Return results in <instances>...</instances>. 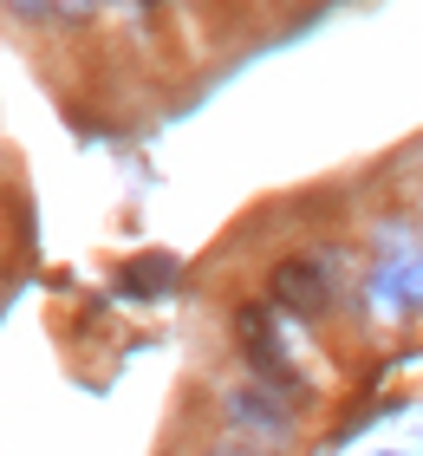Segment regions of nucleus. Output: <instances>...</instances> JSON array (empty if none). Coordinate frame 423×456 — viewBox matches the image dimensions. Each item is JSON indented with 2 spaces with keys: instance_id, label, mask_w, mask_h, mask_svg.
Here are the masks:
<instances>
[{
  "instance_id": "4",
  "label": "nucleus",
  "mask_w": 423,
  "mask_h": 456,
  "mask_svg": "<svg viewBox=\"0 0 423 456\" xmlns=\"http://www.w3.org/2000/svg\"><path fill=\"white\" fill-rule=\"evenodd\" d=\"M176 274H183V267L176 261H169V255H143V261H131V267H124V294H137V300H150V294H169V287H176Z\"/></svg>"
},
{
  "instance_id": "2",
  "label": "nucleus",
  "mask_w": 423,
  "mask_h": 456,
  "mask_svg": "<svg viewBox=\"0 0 423 456\" xmlns=\"http://www.w3.org/2000/svg\"><path fill=\"white\" fill-rule=\"evenodd\" d=\"M235 346H241V359L254 365V385H267L281 404L300 398V371H293L287 346L273 339V326H267L261 306H235Z\"/></svg>"
},
{
  "instance_id": "1",
  "label": "nucleus",
  "mask_w": 423,
  "mask_h": 456,
  "mask_svg": "<svg viewBox=\"0 0 423 456\" xmlns=\"http://www.w3.org/2000/svg\"><path fill=\"white\" fill-rule=\"evenodd\" d=\"M222 418H228L235 437L261 444V450H273V456L293 444V411L273 398L267 385H254V379H248V385H222Z\"/></svg>"
},
{
  "instance_id": "6",
  "label": "nucleus",
  "mask_w": 423,
  "mask_h": 456,
  "mask_svg": "<svg viewBox=\"0 0 423 456\" xmlns=\"http://www.w3.org/2000/svg\"><path fill=\"white\" fill-rule=\"evenodd\" d=\"M0 7H13V13H27V20H33L39 7H46V0H0Z\"/></svg>"
},
{
  "instance_id": "3",
  "label": "nucleus",
  "mask_w": 423,
  "mask_h": 456,
  "mask_svg": "<svg viewBox=\"0 0 423 456\" xmlns=\"http://www.w3.org/2000/svg\"><path fill=\"white\" fill-rule=\"evenodd\" d=\"M267 300L281 306V314H293V320H326V314H332L326 261H313V255H287V261H273V274H267Z\"/></svg>"
},
{
  "instance_id": "5",
  "label": "nucleus",
  "mask_w": 423,
  "mask_h": 456,
  "mask_svg": "<svg viewBox=\"0 0 423 456\" xmlns=\"http://www.w3.org/2000/svg\"><path fill=\"white\" fill-rule=\"evenodd\" d=\"M208 456H273V450H261V444H248V437H235V430H222V437L208 444Z\"/></svg>"
}]
</instances>
